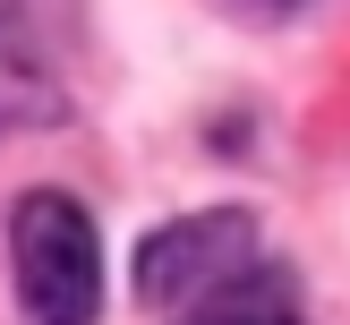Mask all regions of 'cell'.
<instances>
[{
    "label": "cell",
    "instance_id": "6da1fadb",
    "mask_svg": "<svg viewBox=\"0 0 350 325\" xmlns=\"http://www.w3.org/2000/svg\"><path fill=\"white\" fill-rule=\"evenodd\" d=\"M9 248H17V300H26L34 325H94L103 248H94V222H85L77 197L34 188L17 205V222H9Z\"/></svg>",
    "mask_w": 350,
    "mask_h": 325
},
{
    "label": "cell",
    "instance_id": "7a4b0ae2",
    "mask_svg": "<svg viewBox=\"0 0 350 325\" xmlns=\"http://www.w3.org/2000/svg\"><path fill=\"white\" fill-rule=\"evenodd\" d=\"M248 257H256V222L239 214V205H214V214H188V222H171V231L146 239L137 291H146L154 308H163V300H197V291L239 283Z\"/></svg>",
    "mask_w": 350,
    "mask_h": 325
},
{
    "label": "cell",
    "instance_id": "3957f363",
    "mask_svg": "<svg viewBox=\"0 0 350 325\" xmlns=\"http://www.w3.org/2000/svg\"><path fill=\"white\" fill-rule=\"evenodd\" d=\"M188 325H308L299 317V291H291V274H239V283H222V291H205V308Z\"/></svg>",
    "mask_w": 350,
    "mask_h": 325
}]
</instances>
